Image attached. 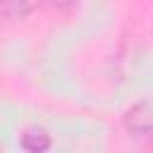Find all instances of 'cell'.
I'll list each match as a JSON object with an SVG mask.
<instances>
[{
	"instance_id": "6da1fadb",
	"label": "cell",
	"mask_w": 153,
	"mask_h": 153,
	"mask_svg": "<svg viewBox=\"0 0 153 153\" xmlns=\"http://www.w3.org/2000/svg\"><path fill=\"white\" fill-rule=\"evenodd\" d=\"M122 124H124V129H127L129 136H136V139L151 136V129H153V110H151V103L148 100L134 103L124 112Z\"/></svg>"
},
{
	"instance_id": "7a4b0ae2",
	"label": "cell",
	"mask_w": 153,
	"mask_h": 153,
	"mask_svg": "<svg viewBox=\"0 0 153 153\" xmlns=\"http://www.w3.org/2000/svg\"><path fill=\"white\" fill-rule=\"evenodd\" d=\"M33 7V0H0V24L24 19Z\"/></svg>"
},
{
	"instance_id": "3957f363",
	"label": "cell",
	"mask_w": 153,
	"mask_h": 153,
	"mask_svg": "<svg viewBox=\"0 0 153 153\" xmlns=\"http://www.w3.org/2000/svg\"><path fill=\"white\" fill-rule=\"evenodd\" d=\"M19 143H22V148H24V151L41 153V151H48L53 141H50V136H48L43 129H38V127H31V129H26V131L22 134Z\"/></svg>"
}]
</instances>
